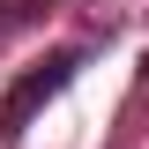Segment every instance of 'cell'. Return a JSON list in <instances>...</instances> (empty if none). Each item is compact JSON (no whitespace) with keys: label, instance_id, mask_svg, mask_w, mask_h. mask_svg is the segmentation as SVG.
<instances>
[{"label":"cell","instance_id":"obj_1","mask_svg":"<svg viewBox=\"0 0 149 149\" xmlns=\"http://www.w3.org/2000/svg\"><path fill=\"white\" fill-rule=\"evenodd\" d=\"M82 67H90V52H82V45H74V52L37 60V67H22L15 82H8V97H0V142H22V134H30V119H37V104H52Z\"/></svg>","mask_w":149,"mask_h":149}]
</instances>
